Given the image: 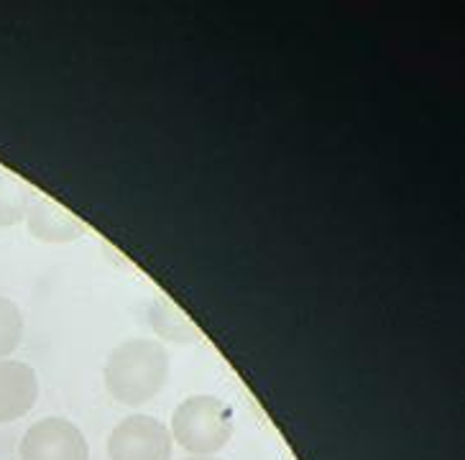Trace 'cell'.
I'll list each match as a JSON object with an SVG mask.
<instances>
[{
  "label": "cell",
  "mask_w": 465,
  "mask_h": 460,
  "mask_svg": "<svg viewBox=\"0 0 465 460\" xmlns=\"http://www.w3.org/2000/svg\"><path fill=\"white\" fill-rule=\"evenodd\" d=\"M235 420L232 409L213 394H197L184 399L172 415V440L197 458H213L231 443Z\"/></svg>",
  "instance_id": "cell-2"
},
{
  "label": "cell",
  "mask_w": 465,
  "mask_h": 460,
  "mask_svg": "<svg viewBox=\"0 0 465 460\" xmlns=\"http://www.w3.org/2000/svg\"><path fill=\"white\" fill-rule=\"evenodd\" d=\"M24 338V315L14 299L0 295V361H5L21 345Z\"/></svg>",
  "instance_id": "cell-8"
},
{
  "label": "cell",
  "mask_w": 465,
  "mask_h": 460,
  "mask_svg": "<svg viewBox=\"0 0 465 460\" xmlns=\"http://www.w3.org/2000/svg\"><path fill=\"white\" fill-rule=\"evenodd\" d=\"M34 197L36 192L26 182L11 175H0V228H11L15 223L26 220Z\"/></svg>",
  "instance_id": "cell-7"
},
{
  "label": "cell",
  "mask_w": 465,
  "mask_h": 460,
  "mask_svg": "<svg viewBox=\"0 0 465 460\" xmlns=\"http://www.w3.org/2000/svg\"><path fill=\"white\" fill-rule=\"evenodd\" d=\"M172 433L149 415H131L113 427L108 437L110 460H172Z\"/></svg>",
  "instance_id": "cell-3"
},
{
  "label": "cell",
  "mask_w": 465,
  "mask_h": 460,
  "mask_svg": "<svg viewBox=\"0 0 465 460\" xmlns=\"http://www.w3.org/2000/svg\"><path fill=\"white\" fill-rule=\"evenodd\" d=\"M39 399L36 371L24 361H0V425L21 420Z\"/></svg>",
  "instance_id": "cell-5"
},
{
  "label": "cell",
  "mask_w": 465,
  "mask_h": 460,
  "mask_svg": "<svg viewBox=\"0 0 465 460\" xmlns=\"http://www.w3.org/2000/svg\"><path fill=\"white\" fill-rule=\"evenodd\" d=\"M169 353L156 340H128L110 353L103 379L108 394L125 406L151 402L169 381Z\"/></svg>",
  "instance_id": "cell-1"
},
{
  "label": "cell",
  "mask_w": 465,
  "mask_h": 460,
  "mask_svg": "<svg viewBox=\"0 0 465 460\" xmlns=\"http://www.w3.org/2000/svg\"><path fill=\"white\" fill-rule=\"evenodd\" d=\"M184 460H220V458H197V455H192V458H184Z\"/></svg>",
  "instance_id": "cell-9"
},
{
  "label": "cell",
  "mask_w": 465,
  "mask_h": 460,
  "mask_svg": "<svg viewBox=\"0 0 465 460\" xmlns=\"http://www.w3.org/2000/svg\"><path fill=\"white\" fill-rule=\"evenodd\" d=\"M28 233L42 244H69L84 233V225L49 197H34L26 215Z\"/></svg>",
  "instance_id": "cell-6"
},
{
  "label": "cell",
  "mask_w": 465,
  "mask_h": 460,
  "mask_svg": "<svg viewBox=\"0 0 465 460\" xmlns=\"http://www.w3.org/2000/svg\"><path fill=\"white\" fill-rule=\"evenodd\" d=\"M21 460H90L83 430L64 417L34 422L18 445Z\"/></svg>",
  "instance_id": "cell-4"
}]
</instances>
